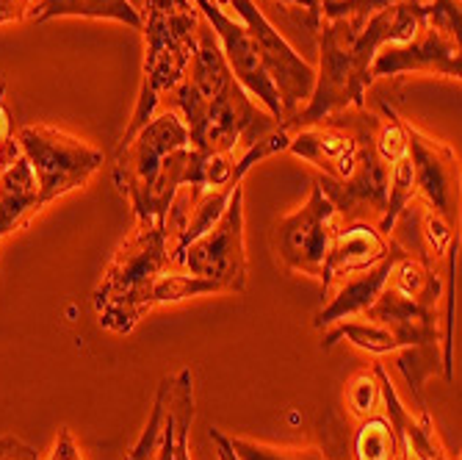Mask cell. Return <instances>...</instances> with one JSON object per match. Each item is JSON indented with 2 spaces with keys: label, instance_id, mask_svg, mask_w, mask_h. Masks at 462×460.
<instances>
[{
  "label": "cell",
  "instance_id": "cell-17",
  "mask_svg": "<svg viewBox=\"0 0 462 460\" xmlns=\"http://www.w3.org/2000/svg\"><path fill=\"white\" fill-rule=\"evenodd\" d=\"M39 208L42 202H39L36 175L28 158L17 155L0 173V239L23 228Z\"/></svg>",
  "mask_w": 462,
  "mask_h": 460
},
{
  "label": "cell",
  "instance_id": "cell-14",
  "mask_svg": "<svg viewBox=\"0 0 462 460\" xmlns=\"http://www.w3.org/2000/svg\"><path fill=\"white\" fill-rule=\"evenodd\" d=\"M393 241L376 230L374 222H344V228H335L329 253L321 269V297H327L332 286L355 275L376 267L393 253Z\"/></svg>",
  "mask_w": 462,
  "mask_h": 460
},
{
  "label": "cell",
  "instance_id": "cell-19",
  "mask_svg": "<svg viewBox=\"0 0 462 460\" xmlns=\"http://www.w3.org/2000/svg\"><path fill=\"white\" fill-rule=\"evenodd\" d=\"M349 460H399V441L388 416L374 413L357 422L349 441Z\"/></svg>",
  "mask_w": 462,
  "mask_h": 460
},
{
  "label": "cell",
  "instance_id": "cell-2",
  "mask_svg": "<svg viewBox=\"0 0 462 460\" xmlns=\"http://www.w3.org/2000/svg\"><path fill=\"white\" fill-rule=\"evenodd\" d=\"M191 142L183 119L163 111L150 119L131 142L119 145L114 183L128 197L136 222H161L189 178Z\"/></svg>",
  "mask_w": 462,
  "mask_h": 460
},
{
  "label": "cell",
  "instance_id": "cell-23",
  "mask_svg": "<svg viewBox=\"0 0 462 460\" xmlns=\"http://www.w3.org/2000/svg\"><path fill=\"white\" fill-rule=\"evenodd\" d=\"M383 111L385 119H376L374 125V150L385 161V166H391L407 155V122L391 106H383Z\"/></svg>",
  "mask_w": 462,
  "mask_h": 460
},
{
  "label": "cell",
  "instance_id": "cell-9",
  "mask_svg": "<svg viewBox=\"0 0 462 460\" xmlns=\"http://www.w3.org/2000/svg\"><path fill=\"white\" fill-rule=\"evenodd\" d=\"M225 6H233L246 20V31L252 33V39H255V48H258L261 61H263V70L272 78L274 89L280 95L282 119L285 117L293 119L300 100L310 98V92L316 87L313 67L293 53V48L280 36V31H274V25L258 12V6L252 4V0H225Z\"/></svg>",
  "mask_w": 462,
  "mask_h": 460
},
{
  "label": "cell",
  "instance_id": "cell-25",
  "mask_svg": "<svg viewBox=\"0 0 462 460\" xmlns=\"http://www.w3.org/2000/svg\"><path fill=\"white\" fill-rule=\"evenodd\" d=\"M166 402H170V380L161 383V389L155 394V402H152V410H150V419H147L139 441L131 446L128 455H125V460H155L161 430H163V419H166Z\"/></svg>",
  "mask_w": 462,
  "mask_h": 460
},
{
  "label": "cell",
  "instance_id": "cell-11",
  "mask_svg": "<svg viewBox=\"0 0 462 460\" xmlns=\"http://www.w3.org/2000/svg\"><path fill=\"white\" fill-rule=\"evenodd\" d=\"M324 197L335 205V214L344 222H380L388 200V166L374 150V134L365 136L355 170L346 181H332L319 175L316 178Z\"/></svg>",
  "mask_w": 462,
  "mask_h": 460
},
{
  "label": "cell",
  "instance_id": "cell-33",
  "mask_svg": "<svg viewBox=\"0 0 462 460\" xmlns=\"http://www.w3.org/2000/svg\"><path fill=\"white\" fill-rule=\"evenodd\" d=\"M25 9H28V0H0V23L23 20Z\"/></svg>",
  "mask_w": 462,
  "mask_h": 460
},
{
  "label": "cell",
  "instance_id": "cell-21",
  "mask_svg": "<svg viewBox=\"0 0 462 460\" xmlns=\"http://www.w3.org/2000/svg\"><path fill=\"white\" fill-rule=\"evenodd\" d=\"M166 410L172 416L175 433V460H191L189 455V430L194 422V378L191 369H183L175 380H170V402Z\"/></svg>",
  "mask_w": 462,
  "mask_h": 460
},
{
  "label": "cell",
  "instance_id": "cell-5",
  "mask_svg": "<svg viewBox=\"0 0 462 460\" xmlns=\"http://www.w3.org/2000/svg\"><path fill=\"white\" fill-rule=\"evenodd\" d=\"M23 155L28 158L39 186V202H48L87 186L103 166V153L64 131L48 125H25L17 136Z\"/></svg>",
  "mask_w": 462,
  "mask_h": 460
},
{
  "label": "cell",
  "instance_id": "cell-6",
  "mask_svg": "<svg viewBox=\"0 0 462 460\" xmlns=\"http://www.w3.org/2000/svg\"><path fill=\"white\" fill-rule=\"evenodd\" d=\"M277 128H274V117L263 114L252 103L236 78L211 103L202 106L194 122L186 125L191 147L202 155H214V153L236 155V147L249 150L258 139L269 136Z\"/></svg>",
  "mask_w": 462,
  "mask_h": 460
},
{
  "label": "cell",
  "instance_id": "cell-35",
  "mask_svg": "<svg viewBox=\"0 0 462 460\" xmlns=\"http://www.w3.org/2000/svg\"><path fill=\"white\" fill-rule=\"evenodd\" d=\"M217 4H222V6H225V0H217Z\"/></svg>",
  "mask_w": 462,
  "mask_h": 460
},
{
  "label": "cell",
  "instance_id": "cell-18",
  "mask_svg": "<svg viewBox=\"0 0 462 460\" xmlns=\"http://www.w3.org/2000/svg\"><path fill=\"white\" fill-rule=\"evenodd\" d=\"M53 17L119 20L125 25L142 28V14L131 6V0H42V4L33 9L36 23H45Z\"/></svg>",
  "mask_w": 462,
  "mask_h": 460
},
{
  "label": "cell",
  "instance_id": "cell-12",
  "mask_svg": "<svg viewBox=\"0 0 462 460\" xmlns=\"http://www.w3.org/2000/svg\"><path fill=\"white\" fill-rule=\"evenodd\" d=\"M407 150L415 166V194H421L427 211L457 225L459 217V164L457 155L407 122Z\"/></svg>",
  "mask_w": 462,
  "mask_h": 460
},
{
  "label": "cell",
  "instance_id": "cell-16",
  "mask_svg": "<svg viewBox=\"0 0 462 460\" xmlns=\"http://www.w3.org/2000/svg\"><path fill=\"white\" fill-rule=\"evenodd\" d=\"M374 374H376V380H380L385 416H388V422L393 425L399 446L415 460H451L443 441H440V436H438V427H435L430 408L418 410V416H412L402 405V399H399V394H396V389H393V383L388 378V371L383 369V363L374 366Z\"/></svg>",
  "mask_w": 462,
  "mask_h": 460
},
{
  "label": "cell",
  "instance_id": "cell-1",
  "mask_svg": "<svg viewBox=\"0 0 462 460\" xmlns=\"http://www.w3.org/2000/svg\"><path fill=\"white\" fill-rule=\"evenodd\" d=\"M421 4L391 6L371 17H341L321 31V72L310 92V103L291 122L300 128L324 122L346 106L363 108V95L371 83V61L385 45H402L424 28ZM288 125V122H285ZM282 128V125H280Z\"/></svg>",
  "mask_w": 462,
  "mask_h": 460
},
{
  "label": "cell",
  "instance_id": "cell-7",
  "mask_svg": "<svg viewBox=\"0 0 462 460\" xmlns=\"http://www.w3.org/2000/svg\"><path fill=\"white\" fill-rule=\"evenodd\" d=\"M172 264L183 272L205 277L217 283L222 291H241L246 288V253H244V197L241 186L233 192L225 214L217 220L214 228H208L197 236Z\"/></svg>",
  "mask_w": 462,
  "mask_h": 460
},
{
  "label": "cell",
  "instance_id": "cell-10",
  "mask_svg": "<svg viewBox=\"0 0 462 460\" xmlns=\"http://www.w3.org/2000/svg\"><path fill=\"white\" fill-rule=\"evenodd\" d=\"M329 122H313L300 128V134L288 142V150L310 161L324 178L346 181L357 164L365 136L374 134L376 117L371 114H346L327 117Z\"/></svg>",
  "mask_w": 462,
  "mask_h": 460
},
{
  "label": "cell",
  "instance_id": "cell-4",
  "mask_svg": "<svg viewBox=\"0 0 462 460\" xmlns=\"http://www.w3.org/2000/svg\"><path fill=\"white\" fill-rule=\"evenodd\" d=\"M142 28L147 36L144 83L122 145L152 119L161 95L172 92L183 80L197 53L199 9L189 0H147V23H142Z\"/></svg>",
  "mask_w": 462,
  "mask_h": 460
},
{
  "label": "cell",
  "instance_id": "cell-28",
  "mask_svg": "<svg viewBox=\"0 0 462 460\" xmlns=\"http://www.w3.org/2000/svg\"><path fill=\"white\" fill-rule=\"evenodd\" d=\"M424 23L459 42V0H432L424 12Z\"/></svg>",
  "mask_w": 462,
  "mask_h": 460
},
{
  "label": "cell",
  "instance_id": "cell-27",
  "mask_svg": "<svg viewBox=\"0 0 462 460\" xmlns=\"http://www.w3.org/2000/svg\"><path fill=\"white\" fill-rule=\"evenodd\" d=\"M424 244H427V258H440L448 253V247L459 239V233L454 230L457 225H451L448 220L432 214V211H424Z\"/></svg>",
  "mask_w": 462,
  "mask_h": 460
},
{
  "label": "cell",
  "instance_id": "cell-3",
  "mask_svg": "<svg viewBox=\"0 0 462 460\" xmlns=\"http://www.w3.org/2000/svg\"><path fill=\"white\" fill-rule=\"evenodd\" d=\"M172 267L163 225L136 222L95 288L92 303L100 327L116 336L134 333L144 314L155 308V286Z\"/></svg>",
  "mask_w": 462,
  "mask_h": 460
},
{
  "label": "cell",
  "instance_id": "cell-32",
  "mask_svg": "<svg viewBox=\"0 0 462 460\" xmlns=\"http://www.w3.org/2000/svg\"><path fill=\"white\" fill-rule=\"evenodd\" d=\"M155 460H175V433H172V416H170V410H166V419H163V430H161Z\"/></svg>",
  "mask_w": 462,
  "mask_h": 460
},
{
  "label": "cell",
  "instance_id": "cell-22",
  "mask_svg": "<svg viewBox=\"0 0 462 460\" xmlns=\"http://www.w3.org/2000/svg\"><path fill=\"white\" fill-rule=\"evenodd\" d=\"M396 366L402 369L404 380L412 391V399H415V408L424 410L427 408V399H424V383L438 374V369L443 366V352L438 344H418V347H404L399 350V358H396Z\"/></svg>",
  "mask_w": 462,
  "mask_h": 460
},
{
  "label": "cell",
  "instance_id": "cell-15",
  "mask_svg": "<svg viewBox=\"0 0 462 460\" xmlns=\"http://www.w3.org/2000/svg\"><path fill=\"white\" fill-rule=\"evenodd\" d=\"M404 253V247H393V253L380 261L376 267L365 269V272H355L344 280H338V291L327 297L324 308L316 314L313 319V327L324 330V327H332L338 322H346V319H355V316H363L374 303L376 297L383 295L385 286L391 283V272H393V264L399 261V256Z\"/></svg>",
  "mask_w": 462,
  "mask_h": 460
},
{
  "label": "cell",
  "instance_id": "cell-36",
  "mask_svg": "<svg viewBox=\"0 0 462 460\" xmlns=\"http://www.w3.org/2000/svg\"><path fill=\"white\" fill-rule=\"evenodd\" d=\"M341 460H349V455H344V457H341Z\"/></svg>",
  "mask_w": 462,
  "mask_h": 460
},
{
  "label": "cell",
  "instance_id": "cell-20",
  "mask_svg": "<svg viewBox=\"0 0 462 460\" xmlns=\"http://www.w3.org/2000/svg\"><path fill=\"white\" fill-rule=\"evenodd\" d=\"M412 197H415V166L407 150V155H402L399 161L388 166V200H385V211L380 222H376V230L383 236H391V230L396 228L399 217L407 211Z\"/></svg>",
  "mask_w": 462,
  "mask_h": 460
},
{
  "label": "cell",
  "instance_id": "cell-26",
  "mask_svg": "<svg viewBox=\"0 0 462 460\" xmlns=\"http://www.w3.org/2000/svg\"><path fill=\"white\" fill-rule=\"evenodd\" d=\"M238 460H329L316 446H266L249 438H230Z\"/></svg>",
  "mask_w": 462,
  "mask_h": 460
},
{
  "label": "cell",
  "instance_id": "cell-29",
  "mask_svg": "<svg viewBox=\"0 0 462 460\" xmlns=\"http://www.w3.org/2000/svg\"><path fill=\"white\" fill-rule=\"evenodd\" d=\"M48 460H83L80 446L75 444V438H72L69 427H61V430H59L56 444H53V452H51V457H48Z\"/></svg>",
  "mask_w": 462,
  "mask_h": 460
},
{
  "label": "cell",
  "instance_id": "cell-31",
  "mask_svg": "<svg viewBox=\"0 0 462 460\" xmlns=\"http://www.w3.org/2000/svg\"><path fill=\"white\" fill-rule=\"evenodd\" d=\"M4 92H6V87L0 83V150H17L20 145L12 142V114L4 103Z\"/></svg>",
  "mask_w": 462,
  "mask_h": 460
},
{
  "label": "cell",
  "instance_id": "cell-13",
  "mask_svg": "<svg viewBox=\"0 0 462 460\" xmlns=\"http://www.w3.org/2000/svg\"><path fill=\"white\" fill-rule=\"evenodd\" d=\"M399 72H440L459 80V42L424 23L410 42L388 45L371 61V78Z\"/></svg>",
  "mask_w": 462,
  "mask_h": 460
},
{
  "label": "cell",
  "instance_id": "cell-34",
  "mask_svg": "<svg viewBox=\"0 0 462 460\" xmlns=\"http://www.w3.org/2000/svg\"><path fill=\"white\" fill-rule=\"evenodd\" d=\"M211 441L217 444V455H219V460H238V457H236V452H233V446H230V438H227L222 430L211 427Z\"/></svg>",
  "mask_w": 462,
  "mask_h": 460
},
{
  "label": "cell",
  "instance_id": "cell-8",
  "mask_svg": "<svg viewBox=\"0 0 462 460\" xmlns=\"http://www.w3.org/2000/svg\"><path fill=\"white\" fill-rule=\"evenodd\" d=\"M335 220H338L335 205L324 197V192L313 181L308 202L300 211L282 217L274 228V249L288 272L321 277L335 228H338Z\"/></svg>",
  "mask_w": 462,
  "mask_h": 460
},
{
  "label": "cell",
  "instance_id": "cell-30",
  "mask_svg": "<svg viewBox=\"0 0 462 460\" xmlns=\"http://www.w3.org/2000/svg\"><path fill=\"white\" fill-rule=\"evenodd\" d=\"M0 460H36V449L9 436V438H0Z\"/></svg>",
  "mask_w": 462,
  "mask_h": 460
},
{
  "label": "cell",
  "instance_id": "cell-24",
  "mask_svg": "<svg viewBox=\"0 0 462 460\" xmlns=\"http://www.w3.org/2000/svg\"><path fill=\"white\" fill-rule=\"evenodd\" d=\"M383 408V394H380V380H376L374 369H363L352 374V380L346 383V410L355 422L368 419V416L380 413Z\"/></svg>",
  "mask_w": 462,
  "mask_h": 460
}]
</instances>
